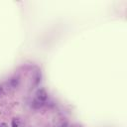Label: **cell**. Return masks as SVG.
<instances>
[{"label":"cell","mask_w":127,"mask_h":127,"mask_svg":"<svg viewBox=\"0 0 127 127\" xmlns=\"http://www.w3.org/2000/svg\"><path fill=\"white\" fill-rule=\"evenodd\" d=\"M36 95H37V99L40 100V101H42V102L45 101V100H47V98H48V94H47L46 90L43 89V88L38 89L37 92H36Z\"/></svg>","instance_id":"6da1fadb"},{"label":"cell","mask_w":127,"mask_h":127,"mask_svg":"<svg viewBox=\"0 0 127 127\" xmlns=\"http://www.w3.org/2000/svg\"><path fill=\"white\" fill-rule=\"evenodd\" d=\"M12 127H19V120L18 119L12 120Z\"/></svg>","instance_id":"7a4b0ae2"},{"label":"cell","mask_w":127,"mask_h":127,"mask_svg":"<svg viewBox=\"0 0 127 127\" xmlns=\"http://www.w3.org/2000/svg\"><path fill=\"white\" fill-rule=\"evenodd\" d=\"M11 83H12L13 86H16V85L18 84V78H15V77L12 78V79H11Z\"/></svg>","instance_id":"3957f363"},{"label":"cell","mask_w":127,"mask_h":127,"mask_svg":"<svg viewBox=\"0 0 127 127\" xmlns=\"http://www.w3.org/2000/svg\"><path fill=\"white\" fill-rule=\"evenodd\" d=\"M0 127H8V125L3 122V123H0Z\"/></svg>","instance_id":"277c9868"},{"label":"cell","mask_w":127,"mask_h":127,"mask_svg":"<svg viewBox=\"0 0 127 127\" xmlns=\"http://www.w3.org/2000/svg\"><path fill=\"white\" fill-rule=\"evenodd\" d=\"M2 94H3V88L0 86V97L2 96Z\"/></svg>","instance_id":"5b68a950"}]
</instances>
